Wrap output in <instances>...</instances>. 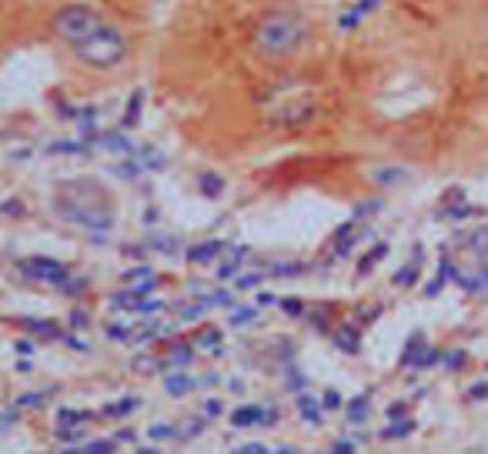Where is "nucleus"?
Instances as JSON below:
<instances>
[{
  "instance_id": "1",
  "label": "nucleus",
  "mask_w": 488,
  "mask_h": 454,
  "mask_svg": "<svg viewBox=\"0 0 488 454\" xmlns=\"http://www.w3.org/2000/svg\"><path fill=\"white\" fill-rule=\"evenodd\" d=\"M50 27L87 67L111 70L128 58V37L120 34V27L114 21H108L101 11L87 7V4L60 7L54 13V21H50Z\"/></svg>"
},
{
  "instance_id": "2",
  "label": "nucleus",
  "mask_w": 488,
  "mask_h": 454,
  "mask_svg": "<svg viewBox=\"0 0 488 454\" xmlns=\"http://www.w3.org/2000/svg\"><path fill=\"white\" fill-rule=\"evenodd\" d=\"M50 208L60 221L84 227V231L108 234L118 221V210L111 200L108 187L97 184L94 177H71V181H60L54 187V200Z\"/></svg>"
},
{
  "instance_id": "3",
  "label": "nucleus",
  "mask_w": 488,
  "mask_h": 454,
  "mask_svg": "<svg viewBox=\"0 0 488 454\" xmlns=\"http://www.w3.org/2000/svg\"><path fill=\"white\" fill-rule=\"evenodd\" d=\"M308 34L311 27L305 21V13L291 11V7H274L254 23L251 47L264 60H291L301 47L308 44Z\"/></svg>"
},
{
  "instance_id": "4",
  "label": "nucleus",
  "mask_w": 488,
  "mask_h": 454,
  "mask_svg": "<svg viewBox=\"0 0 488 454\" xmlns=\"http://www.w3.org/2000/svg\"><path fill=\"white\" fill-rule=\"evenodd\" d=\"M21 271H24L27 278L44 280V284H58V288H64L71 280L67 268L60 261H54V257H27V261H21Z\"/></svg>"
},
{
  "instance_id": "5",
  "label": "nucleus",
  "mask_w": 488,
  "mask_h": 454,
  "mask_svg": "<svg viewBox=\"0 0 488 454\" xmlns=\"http://www.w3.org/2000/svg\"><path fill=\"white\" fill-rule=\"evenodd\" d=\"M97 144L104 147V151H114V154H128V157H134L138 154V147H134V140L128 138V130H108V134H101L97 138Z\"/></svg>"
},
{
  "instance_id": "6",
  "label": "nucleus",
  "mask_w": 488,
  "mask_h": 454,
  "mask_svg": "<svg viewBox=\"0 0 488 454\" xmlns=\"http://www.w3.org/2000/svg\"><path fill=\"white\" fill-rule=\"evenodd\" d=\"M264 418V408H258V405H241V408L231 411V424L235 428H254V424H262Z\"/></svg>"
},
{
  "instance_id": "7",
  "label": "nucleus",
  "mask_w": 488,
  "mask_h": 454,
  "mask_svg": "<svg viewBox=\"0 0 488 454\" xmlns=\"http://www.w3.org/2000/svg\"><path fill=\"white\" fill-rule=\"evenodd\" d=\"M221 251H225V245H221V241H204V245L191 247L188 261H191V264H211V261H215Z\"/></svg>"
},
{
  "instance_id": "8",
  "label": "nucleus",
  "mask_w": 488,
  "mask_h": 454,
  "mask_svg": "<svg viewBox=\"0 0 488 454\" xmlns=\"http://www.w3.org/2000/svg\"><path fill=\"white\" fill-rule=\"evenodd\" d=\"M48 154H60V157L81 154V157H87V154H91V144H87V140H54L48 147Z\"/></svg>"
},
{
  "instance_id": "9",
  "label": "nucleus",
  "mask_w": 488,
  "mask_h": 454,
  "mask_svg": "<svg viewBox=\"0 0 488 454\" xmlns=\"http://www.w3.org/2000/svg\"><path fill=\"white\" fill-rule=\"evenodd\" d=\"M345 414H348V421H351V424H361V421H368V414H371V397H368V395L351 397V401L345 405Z\"/></svg>"
},
{
  "instance_id": "10",
  "label": "nucleus",
  "mask_w": 488,
  "mask_h": 454,
  "mask_svg": "<svg viewBox=\"0 0 488 454\" xmlns=\"http://www.w3.org/2000/svg\"><path fill=\"white\" fill-rule=\"evenodd\" d=\"M429 351V344H425V334L421 331H415L412 338H408L405 351H402V364H418V358Z\"/></svg>"
},
{
  "instance_id": "11",
  "label": "nucleus",
  "mask_w": 488,
  "mask_h": 454,
  "mask_svg": "<svg viewBox=\"0 0 488 454\" xmlns=\"http://www.w3.org/2000/svg\"><path fill=\"white\" fill-rule=\"evenodd\" d=\"M141 107H144V91H134V97L128 101V111H124V120H120V128H124V130L138 128V120H141Z\"/></svg>"
},
{
  "instance_id": "12",
  "label": "nucleus",
  "mask_w": 488,
  "mask_h": 454,
  "mask_svg": "<svg viewBox=\"0 0 488 454\" xmlns=\"http://www.w3.org/2000/svg\"><path fill=\"white\" fill-rule=\"evenodd\" d=\"M371 177H375V184L392 187V184H405L408 171H405V167H378V171H375Z\"/></svg>"
},
{
  "instance_id": "13",
  "label": "nucleus",
  "mask_w": 488,
  "mask_h": 454,
  "mask_svg": "<svg viewBox=\"0 0 488 454\" xmlns=\"http://www.w3.org/2000/svg\"><path fill=\"white\" fill-rule=\"evenodd\" d=\"M298 411H301V418L308 421V424H322V405H318V397L301 395L298 397Z\"/></svg>"
},
{
  "instance_id": "14",
  "label": "nucleus",
  "mask_w": 488,
  "mask_h": 454,
  "mask_svg": "<svg viewBox=\"0 0 488 454\" xmlns=\"http://www.w3.org/2000/svg\"><path fill=\"white\" fill-rule=\"evenodd\" d=\"M164 387L171 397H184L188 391H194V378H188V374H171L164 381Z\"/></svg>"
},
{
  "instance_id": "15",
  "label": "nucleus",
  "mask_w": 488,
  "mask_h": 454,
  "mask_svg": "<svg viewBox=\"0 0 488 454\" xmlns=\"http://www.w3.org/2000/svg\"><path fill=\"white\" fill-rule=\"evenodd\" d=\"M24 327H27V331H34V334H40V338H60V341H64V331H60L54 321H37V317H27Z\"/></svg>"
},
{
  "instance_id": "16",
  "label": "nucleus",
  "mask_w": 488,
  "mask_h": 454,
  "mask_svg": "<svg viewBox=\"0 0 488 454\" xmlns=\"http://www.w3.org/2000/svg\"><path fill=\"white\" fill-rule=\"evenodd\" d=\"M94 418L91 411H74V408H64L58 411V428H77V424H87V421Z\"/></svg>"
},
{
  "instance_id": "17",
  "label": "nucleus",
  "mask_w": 488,
  "mask_h": 454,
  "mask_svg": "<svg viewBox=\"0 0 488 454\" xmlns=\"http://www.w3.org/2000/svg\"><path fill=\"white\" fill-rule=\"evenodd\" d=\"M334 344L342 351H348V354H358V348H361V338H358L355 327H342L338 334H334Z\"/></svg>"
},
{
  "instance_id": "18",
  "label": "nucleus",
  "mask_w": 488,
  "mask_h": 454,
  "mask_svg": "<svg viewBox=\"0 0 488 454\" xmlns=\"http://www.w3.org/2000/svg\"><path fill=\"white\" fill-rule=\"evenodd\" d=\"M138 408H141V401H138V397H120L118 405H108V408H104V414H108V418H128V414L138 411Z\"/></svg>"
},
{
  "instance_id": "19",
  "label": "nucleus",
  "mask_w": 488,
  "mask_h": 454,
  "mask_svg": "<svg viewBox=\"0 0 488 454\" xmlns=\"http://www.w3.org/2000/svg\"><path fill=\"white\" fill-rule=\"evenodd\" d=\"M412 432H415V421H395L392 428L381 432V441H398V438H408Z\"/></svg>"
},
{
  "instance_id": "20",
  "label": "nucleus",
  "mask_w": 488,
  "mask_h": 454,
  "mask_svg": "<svg viewBox=\"0 0 488 454\" xmlns=\"http://www.w3.org/2000/svg\"><path fill=\"white\" fill-rule=\"evenodd\" d=\"M225 191V177L221 174H201V194L204 198H221Z\"/></svg>"
},
{
  "instance_id": "21",
  "label": "nucleus",
  "mask_w": 488,
  "mask_h": 454,
  "mask_svg": "<svg viewBox=\"0 0 488 454\" xmlns=\"http://www.w3.org/2000/svg\"><path fill=\"white\" fill-rule=\"evenodd\" d=\"M385 254H388V245H375V247L368 251V254L361 257V264H358V274H368V271L375 268V264H378V261H381Z\"/></svg>"
},
{
  "instance_id": "22",
  "label": "nucleus",
  "mask_w": 488,
  "mask_h": 454,
  "mask_svg": "<svg viewBox=\"0 0 488 454\" xmlns=\"http://www.w3.org/2000/svg\"><path fill=\"white\" fill-rule=\"evenodd\" d=\"M415 280H418V257H415V264H405V268L395 274V284H398V288H412Z\"/></svg>"
},
{
  "instance_id": "23",
  "label": "nucleus",
  "mask_w": 488,
  "mask_h": 454,
  "mask_svg": "<svg viewBox=\"0 0 488 454\" xmlns=\"http://www.w3.org/2000/svg\"><path fill=\"white\" fill-rule=\"evenodd\" d=\"M244 254H248V247H238V251H235V257H231V261H227L217 274H221V278H235V274H238V268H241V261H244Z\"/></svg>"
},
{
  "instance_id": "24",
  "label": "nucleus",
  "mask_w": 488,
  "mask_h": 454,
  "mask_svg": "<svg viewBox=\"0 0 488 454\" xmlns=\"http://www.w3.org/2000/svg\"><path fill=\"white\" fill-rule=\"evenodd\" d=\"M254 317H258V307H238V311H231V327H244Z\"/></svg>"
},
{
  "instance_id": "25",
  "label": "nucleus",
  "mask_w": 488,
  "mask_h": 454,
  "mask_svg": "<svg viewBox=\"0 0 488 454\" xmlns=\"http://www.w3.org/2000/svg\"><path fill=\"white\" fill-rule=\"evenodd\" d=\"M468 247H472L475 254H488V227H478V231L468 237Z\"/></svg>"
},
{
  "instance_id": "26",
  "label": "nucleus",
  "mask_w": 488,
  "mask_h": 454,
  "mask_svg": "<svg viewBox=\"0 0 488 454\" xmlns=\"http://www.w3.org/2000/svg\"><path fill=\"white\" fill-rule=\"evenodd\" d=\"M151 441H167V438H178V428L174 424H155L151 432H147Z\"/></svg>"
},
{
  "instance_id": "27",
  "label": "nucleus",
  "mask_w": 488,
  "mask_h": 454,
  "mask_svg": "<svg viewBox=\"0 0 488 454\" xmlns=\"http://www.w3.org/2000/svg\"><path fill=\"white\" fill-rule=\"evenodd\" d=\"M191 358H194V348H174L171 361H161L157 368H167V364H178V368H184V364H191Z\"/></svg>"
},
{
  "instance_id": "28",
  "label": "nucleus",
  "mask_w": 488,
  "mask_h": 454,
  "mask_svg": "<svg viewBox=\"0 0 488 454\" xmlns=\"http://www.w3.org/2000/svg\"><path fill=\"white\" fill-rule=\"evenodd\" d=\"M141 171H144V167L138 164V157H134V161H128V164H118V167H114V174L124 177V181H134V177L141 174Z\"/></svg>"
},
{
  "instance_id": "29",
  "label": "nucleus",
  "mask_w": 488,
  "mask_h": 454,
  "mask_svg": "<svg viewBox=\"0 0 488 454\" xmlns=\"http://www.w3.org/2000/svg\"><path fill=\"white\" fill-rule=\"evenodd\" d=\"M118 441H91L87 448H81V454H114Z\"/></svg>"
},
{
  "instance_id": "30",
  "label": "nucleus",
  "mask_w": 488,
  "mask_h": 454,
  "mask_svg": "<svg viewBox=\"0 0 488 454\" xmlns=\"http://www.w3.org/2000/svg\"><path fill=\"white\" fill-rule=\"evenodd\" d=\"M151 247L164 251V254H174V251H178V241H174V237H164V234H155V237H151Z\"/></svg>"
},
{
  "instance_id": "31",
  "label": "nucleus",
  "mask_w": 488,
  "mask_h": 454,
  "mask_svg": "<svg viewBox=\"0 0 488 454\" xmlns=\"http://www.w3.org/2000/svg\"><path fill=\"white\" fill-rule=\"evenodd\" d=\"M278 304H281V311H285V315H291V317L305 315V301H301V298H285V301H278Z\"/></svg>"
},
{
  "instance_id": "32",
  "label": "nucleus",
  "mask_w": 488,
  "mask_h": 454,
  "mask_svg": "<svg viewBox=\"0 0 488 454\" xmlns=\"http://www.w3.org/2000/svg\"><path fill=\"white\" fill-rule=\"evenodd\" d=\"M155 278V271L151 268H134V271H128V274H124V280H128V284H141V280H151Z\"/></svg>"
},
{
  "instance_id": "33",
  "label": "nucleus",
  "mask_w": 488,
  "mask_h": 454,
  "mask_svg": "<svg viewBox=\"0 0 488 454\" xmlns=\"http://www.w3.org/2000/svg\"><path fill=\"white\" fill-rule=\"evenodd\" d=\"M198 344H201V348H211V344H221V331H217V327H208V331H201V338H198Z\"/></svg>"
},
{
  "instance_id": "34",
  "label": "nucleus",
  "mask_w": 488,
  "mask_h": 454,
  "mask_svg": "<svg viewBox=\"0 0 488 454\" xmlns=\"http://www.w3.org/2000/svg\"><path fill=\"white\" fill-rule=\"evenodd\" d=\"M322 408H328V411L342 408V395H338L334 387H328V391H324V397H322Z\"/></svg>"
},
{
  "instance_id": "35",
  "label": "nucleus",
  "mask_w": 488,
  "mask_h": 454,
  "mask_svg": "<svg viewBox=\"0 0 488 454\" xmlns=\"http://www.w3.org/2000/svg\"><path fill=\"white\" fill-rule=\"evenodd\" d=\"M258 284H262V274H248V278L235 280V288H238V291H251V288H258Z\"/></svg>"
},
{
  "instance_id": "36",
  "label": "nucleus",
  "mask_w": 488,
  "mask_h": 454,
  "mask_svg": "<svg viewBox=\"0 0 488 454\" xmlns=\"http://www.w3.org/2000/svg\"><path fill=\"white\" fill-rule=\"evenodd\" d=\"M462 364H468V354H465V351L448 354V371H462Z\"/></svg>"
},
{
  "instance_id": "37",
  "label": "nucleus",
  "mask_w": 488,
  "mask_h": 454,
  "mask_svg": "<svg viewBox=\"0 0 488 454\" xmlns=\"http://www.w3.org/2000/svg\"><path fill=\"white\" fill-rule=\"evenodd\" d=\"M478 40H482V44H488V7L478 13Z\"/></svg>"
},
{
  "instance_id": "38",
  "label": "nucleus",
  "mask_w": 488,
  "mask_h": 454,
  "mask_svg": "<svg viewBox=\"0 0 488 454\" xmlns=\"http://www.w3.org/2000/svg\"><path fill=\"white\" fill-rule=\"evenodd\" d=\"M405 411H408L405 401H395L392 408H388V421H402V418H405Z\"/></svg>"
},
{
  "instance_id": "39",
  "label": "nucleus",
  "mask_w": 488,
  "mask_h": 454,
  "mask_svg": "<svg viewBox=\"0 0 488 454\" xmlns=\"http://www.w3.org/2000/svg\"><path fill=\"white\" fill-rule=\"evenodd\" d=\"M44 397L48 395H24L17 405H21V408H37V405H44Z\"/></svg>"
},
{
  "instance_id": "40",
  "label": "nucleus",
  "mask_w": 488,
  "mask_h": 454,
  "mask_svg": "<svg viewBox=\"0 0 488 454\" xmlns=\"http://www.w3.org/2000/svg\"><path fill=\"white\" fill-rule=\"evenodd\" d=\"M204 411H208V418H217V414H221V411H225V405H221V401H217V397H211V401H208V405H204Z\"/></svg>"
},
{
  "instance_id": "41",
  "label": "nucleus",
  "mask_w": 488,
  "mask_h": 454,
  "mask_svg": "<svg viewBox=\"0 0 488 454\" xmlns=\"http://www.w3.org/2000/svg\"><path fill=\"white\" fill-rule=\"evenodd\" d=\"M468 397H472V401H482V397H488V381H482V385H472Z\"/></svg>"
},
{
  "instance_id": "42",
  "label": "nucleus",
  "mask_w": 488,
  "mask_h": 454,
  "mask_svg": "<svg viewBox=\"0 0 488 454\" xmlns=\"http://www.w3.org/2000/svg\"><path fill=\"white\" fill-rule=\"evenodd\" d=\"M108 334L114 341H131V331H128V327H108Z\"/></svg>"
},
{
  "instance_id": "43",
  "label": "nucleus",
  "mask_w": 488,
  "mask_h": 454,
  "mask_svg": "<svg viewBox=\"0 0 488 454\" xmlns=\"http://www.w3.org/2000/svg\"><path fill=\"white\" fill-rule=\"evenodd\" d=\"M381 210V200H371V204H361L358 208V218H365V214H378Z\"/></svg>"
},
{
  "instance_id": "44",
  "label": "nucleus",
  "mask_w": 488,
  "mask_h": 454,
  "mask_svg": "<svg viewBox=\"0 0 488 454\" xmlns=\"http://www.w3.org/2000/svg\"><path fill=\"white\" fill-rule=\"evenodd\" d=\"M328 454H355V444H351V441H338Z\"/></svg>"
},
{
  "instance_id": "45",
  "label": "nucleus",
  "mask_w": 488,
  "mask_h": 454,
  "mask_svg": "<svg viewBox=\"0 0 488 454\" xmlns=\"http://www.w3.org/2000/svg\"><path fill=\"white\" fill-rule=\"evenodd\" d=\"M235 454H268V448H264V444H244V448H238Z\"/></svg>"
},
{
  "instance_id": "46",
  "label": "nucleus",
  "mask_w": 488,
  "mask_h": 454,
  "mask_svg": "<svg viewBox=\"0 0 488 454\" xmlns=\"http://www.w3.org/2000/svg\"><path fill=\"white\" fill-rule=\"evenodd\" d=\"M71 325H74V327H87V315H84V311H74V315H71Z\"/></svg>"
},
{
  "instance_id": "47",
  "label": "nucleus",
  "mask_w": 488,
  "mask_h": 454,
  "mask_svg": "<svg viewBox=\"0 0 488 454\" xmlns=\"http://www.w3.org/2000/svg\"><path fill=\"white\" fill-rule=\"evenodd\" d=\"M4 214H21V204H17V200H7V204H4Z\"/></svg>"
},
{
  "instance_id": "48",
  "label": "nucleus",
  "mask_w": 488,
  "mask_h": 454,
  "mask_svg": "<svg viewBox=\"0 0 488 454\" xmlns=\"http://www.w3.org/2000/svg\"><path fill=\"white\" fill-rule=\"evenodd\" d=\"M278 301V298H274V294H268V291H262L258 294V304H262V307H268V304H274Z\"/></svg>"
},
{
  "instance_id": "49",
  "label": "nucleus",
  "mask_w": 488,
  "mask_h": 454,
  "mask_svg": "<svg viewBox=\"0 0 488 454\" xmlns=\"http://www.w3.org/2000/svg\"><path fill=\"white\" fill-rule=\"evenodd\" d=\"M31 351H34L31 341H17V354H31Z\"/></svg>"
},
{
  "instance_id": "50",
  "label": "nucleus",
  "mask_w": 488,
  "mask_h": 454,
  "mask_svg": "<svg viewBox=\"0 0 488 454\" xmlns=\"http://www.w3.org/2000/svg\"><path fill=\"white\" fill-rule=\"evenodd\" d=\"M114 441H134V432H118L114 434Z\"/></svg>"
},
{
  "instance_id": "51",
  "label": "nucleus",
  "mask_w": 488,
  "mask_h": 454,
  "mask_svg": "<svg viewBox=\"0 0 488 454\" xmlns=\"http://www.w3.org/2000/svg\"><path fill=\"white\" fill-rule=\"evenodd\" d=\"M138 454H161V451H157V448H141Z\"/></svg>"
},
{
  "instance_id": "52",
  "label": "nucleus",
  "mask_w": 488,
  "mask_h": 454,
  "mask_svg": "<svg viewBox=\"0 0 488 454\" xmlns=\"http://www.w3.org/2000/svg\"><path fill=\"white\" fill-rule=\"evenodd\" d=\"M274 454H298L295 448H281V451H274Z\"/></svg>"
}]
</instances>
